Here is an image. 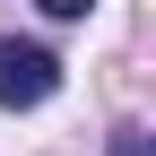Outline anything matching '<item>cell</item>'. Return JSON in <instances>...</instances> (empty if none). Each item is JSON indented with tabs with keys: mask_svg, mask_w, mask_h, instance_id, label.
I'll list each match as a JSON object with an SVG mask.
<instances>
[{
	"mask_svg": "<svg viewBox=\"0 0 156 156\" xmlns=\"http://www.w3.org/2000/svg\"><path fill=\"white\" fill-rule=\"evenodd\" d=\"M52 87H61V61H52L44 44H0V104H9V113L44 104Z\"/></svg>",
	"mask_w": 156,
	"mask_h": 156,
	"instance_id": "obj_1",
	"label": "cell"
},
{
	"mask_svg": "<svg viewBox=\"0 0 156 156\" xmlns=\"http://www.w3.org/2000/svg\"><path fill=\"white\" fill-rule=\"evenodd\" d=\"M35 9H44V17H87L95 0H35Z\"/></svg>",
	"mask_w": 156,
	"mask_h": 156,
	"instance_id": "obj_2",
	"label": "cell"
},
{
	"mask_svg": "<svg viewBox=\"0 0 156 156\" xmlns=\"http://www.w3.org/2000/svg\"><path fill=\"white\" fill-rule=\"evenodd\" d=\"M139 139H147V130H122V139H113V156H147Z\"/></svg>",
	"mask_w": 156,
	"mask_h": 156,
	"instance_id": "obj_3",
	"label": "cell"
}]
</instances>
